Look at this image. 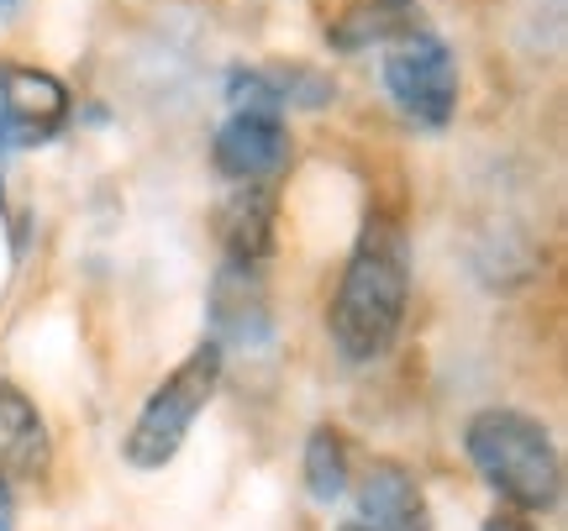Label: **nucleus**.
Returning <instances> with one entry per match:
<instances>
[{"label": "nucleus", "mask_w": 568, "mask_h": 531, "mask_svg": "<svg viewBox=\"0 0 568 531\" xmlns=\"http://www.w3.org/2000/svg\"><path fill=\"white\" fill-rule=\"evenodd\" d=\"M485 531H537V527H531L521 511H495V515L485 521Z\"/></svg>", "instance_id": "obj_14"}, {"label": "nucleus", "mask_w": 568, "mask_h": 531, "mask_svg": "<svg viewBox=\"0 0 568 531\" xmlns=\"http://www.w3.org/2000/svg\"><path fill=\"white\" fill-rule=\"evenodd\" d=\"M21 6H27V0H0V17H17Z\"/></svg>", "instance_id": "obj_16"}, {"label": "nucleus", "mask_w": 568, "mask_h": 531, "mask_svg": "<svg viewBox=\"0 0 568 531\" xmlns=\"http://www.w3.org/2000/svg\"><path fill=\"white\" fill-rule=\"evenodd\" d=\"M226 101L247 111H316L332 101V80L316 69H237L226 80Z\"/></svg>", "instance_id": "obj_10"}, {"label": "nucleus", "mask_w": 568, "mask_h": 531, "mask_svg": "<svg viewBox=\"0 0 568 531\" xmlns=\"http://www.w3.org/2000/svg\"><path fill=\"white\" fill-rule=\"evenodd\" d=\"M464 448L474 473L506 500L510 511L521 515L558 511V500H564V463H558L552 431L537 416L510 406H489L464 427Z\"/></svg>", "instance_id": "obj_2"}, {"label": "nucleus", "mask_w": 568, "mask_h": 531, "mask_svg": "<svg viewBox=\"0 0 568 531\" xmlns=\"http://www.w3.org/2000/svg\"><path fill=\"white\" fill-rule=\"evenodd\" d=\"M216 385H222V343L205 337L201 348L190 353V358L142 400L138 421H132V431H126V442H122L126 463H132V469H163V463H174V452H180L184 437L195 431V421H201V410L211 406Z\"/></svg>", "instance_id": "obj_3"}, {"label": "nucleus", "mask_w": 568, "mask_h": 531, "mask_svg": "<svg viewBox=\"0 0 568 531\" xmlns=\"http://www.w3.org/2000/svg\"><path fill=\"white\" fill-rule=\"evenodd\" d=\"M48 469H53V437L42 410L21 385L0 379V479L32 484V479H48Z\"/></svg>", "instance_id": "obj_7"}, {"label": "nucleus", "mask_w": 568, "mask_h": 531, "mask_svg": "<svg viewBox=\"0 0 568 531\" xmlns=\"http://www.w3.org/2000/svg\"><path fill=\"white\" fill-rule=\"evenodd\" d=\"M216 232H222V243H226V258L264 264L268 247H274V201H268V190H247L243 184V195H232L222 205Z\"/></svg>", "instance_id": "obj_12"}, {"label": "nucleus", "mask_w": 568, "mask_h": 531, "mask_svg": "<svg viewBox=\"0 0 568 531\" xmlns=\"http://www.w3.org/2000/svg\"><path fill=\"white\" fill-rule=\"evenodd\" d=\"M0 153H6V137H0Z\"/></svg>", "instance_id": "obj_18"}, {"label": "nucleus", "mask_w": 568, "mask_h": 531, "mask_svg": "<svg viewBox=\"0 0 568 531\" xmlns=\"http://www.w3.org/2000/svg\"><path fill=\"white\" fill-rule=\"evenodd\" d=\"M69 122V90L48 69H0V137L6 147L48 143Z\"/></svg>", "instance_id": "obj_6"}, {"label": "nucleus", "mask_w": 568, "mask_h": 531, "mask_svg": "<svg viewBox=\"0 0 568 531\" xmlns=\"http://www.w3.org/2000/svg\"><path fill=\"white\" fill-rule=\"evenodd\" d=\"M416 27H426L416 0H358L353 11H343L326 27V42L337 53H364V48H385V42L406 38Z\"/></svg>", "instance_id": "obj_11"}, {"label": "nucleus", "mask_w": 568, "mask_h": 531, "mask_svg": "<svg viewBox=\"0 0 568 531\" xmlns=\"http://www.w3.org/2000/svg\"><path fill=\"white\" fill-rule=\"evenodd\" d=\"M410 306V237L395 216H368L353 243L337 295L326 306V331L343 364L364 368L395 348Z\"/></svg>", "instance_id": "obj_1"}, {"label": "nucleus", "mask_w": 568, "mask_h": 531, "mask_svg": "<svg viewBox=\"0 0 568 531\" xmlns=\"http://www.w3.org/2000/svg\"><path fill=\"white\" fill-rule=\"evenodd\" d=\"M0 531H17V500H11L6 479H0Z\"/></svg>", "instance_id": "obj_15"}, {"label": "nucleus", "mask_w": 568, "mask_h": 531, "mask_svg": "<svg viewBox=\"0 0 568 531\" xmlns=\"http://www.w3.org/2000/svg\"><path fill=\"white\" fill-rule=\"evenodd\" d=\"M353 500H358V527L368 531H437L416 473L400 469V463H374L358 479Z\"/></svg>", "instance_id": "obj_9"}, {"label": "nucleus", "mask_w": 568, "mask_h": 531, "mask_svg": "<svg viewBox=\"0 0 568 531\" xmlns=\"http://www.w3.org/2000/svg\"><path fill=\"white\" fill-rule=\"evenodd\" d=\"M290 126L274 116V111H247V105H232V116L216 126L211 137V159L222 169L226 180L237 184H258L268 174H280L290 164Z\"/></svg>", "instance_id": "obj_5"}, {"label": "nucleus", "mask_w": 568, "mask_h": 531, "mask_svg": "<svg viewBox=\"0 0 568 531\" xmlns=\"http://www.w3.org/2000/svg\"><path fill=\"white\" fill-rule=\"evenodd\" d=\"M353 484V469H347V437L337 427H316L305 437V490L322 506H337Z\"/></svg>", "instance_id": "obj_13"}, {"label": "nucleus", "mask_w": 568, "mask_h": 531, "mask_svg": "<svg viewBox=\"0 0 568 531\" xmlns=\"http://www.w3.org/2000/svg\"><path fill=\"white\" fill-rule=\"evenodd\" d=\"M205 316H211V327H216L211 343H243V348L268 343V321H274V316H268V289H264V279H258V264L226 258L222 274H216V285H211Z\"/></svg>", "instance_id": "obj_8"}, {"label": "nucleus", "mask_w": 568, "mask_h": 531, "mask_svg": "<svg viewBox=\"0 0 568 531\" xmlns=\"http://www.w3.org/2000/svg\"><path fill=\"white\" fill-rule=\"evenodd\" d=\"M385 90L416 126H447L458 111V59L432 27H416L406 38L385 42Z\"/></svg>", "instance_id": "obj_4"}, {"label": "nucleus", "mask_w": 568, "mask_h": 531, "mask_svg": "<svg viewBox=\"0 0 568 531\" xmlns=\"http://www.w3.org/2000/svg\"><path fill=\"white\" fill-rule=\"evenodd\" d=\"M337 531H368V527H358V521H347V527H337Z\"/></svg>", "instance_id": "obj_17"}]
</instances>
